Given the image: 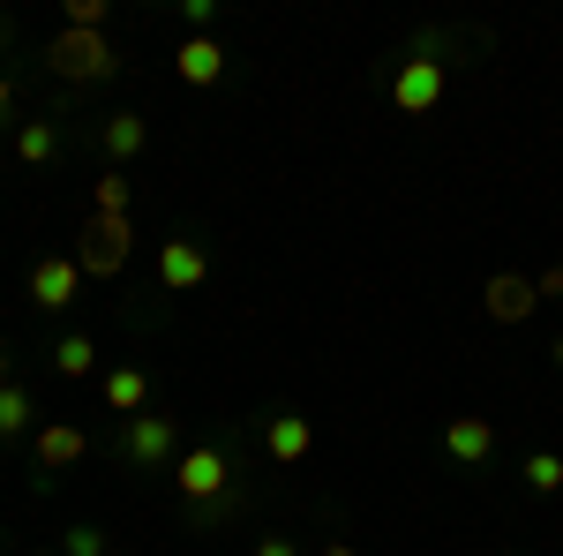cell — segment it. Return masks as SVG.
<instances>
[{"label": "cell", "mask_w": 563, "mask_h": 556, "mask_svg": "<svg viewBox=\"0 0 563 556\" xmlns=\"http://www.w3.org/2000/svg\"><path fill=\"white\" fill-rule=\"evenodd\" d=\"M45 61H53V76H68V84H106V76L121 68V53L106 45V31H60V39L45 45Z\"/></svg>", "instance_id": "1"}, {"label": "cell", "mask_w": 563, "mask_h": 556, "mask_svg": "<svg viewBox=\"0 0 563 556\" xmlns=\"http://www.w3.org/2000/svg\"><path fill=\"white\" fill-rule=\"evenodd\" d=\"M174 489L203 512V504H218V497L233 489V459H225L218 444H196V451H180V459H174Z\"/></svg>", "instance_id": "2"}, {"label": "cell", "mask_w": 563, "mask_h": 556, "mask_svg": "<svg viewBox=\"0 0 563 556\" xmlns=\"http://www.w3.org/2000/svg\"><path fill=\"white\" fill-rule=\"evenodd\" d=\"M390 106H398V113H435V106H443V61H398Z\"/></svg>", "instance_id": "3"}, {"label": "cell", "mask_w": 563, "mask_h": 556, "mask_svg": "<svg viewBox=\"0 0 563 556\" xmlns=\"http://www.w3.org/2000/svg\"><path fill=\"white\" fill-rule=\"evenodd\" d=\"M84 279H113L129 263V218H90L84 226Z\"/></svg>", "instance_id": "4"}, {"label": "cell", "mask_w": 563, "mask_h": 556, "mask_svg": "<svg viewBox=\"0 0 563 556\" xmlns=\"http://www.w3.org/2000/svg\"><path fill=\"white\" fill-rule=\"evenodd\" d=\"M76 294H84V263L76 257H38L31 263V301H38V308H68Z\"/></svg>", "instance_id": "5"}, {"label": "cell", "mask_w": 563, "mask_h": 556, "mask_svg": "<svg viewBox=\"0 0 563 556\" xmlns=\"http://www.w3.org/2000/svg\"><path fill=\"white\" fill-rule=\"evenodd\" d=\"M203 279H211V257L196 241H158V286L166 294H196Z\"/></svg>", "instance_id": "6"}, {"label": "cell", "mask_w": 563, "mask_h": 556, "mask_svg": "<svg viewBox=\"0 0 563 556\" xmlns=\"http://www.w3.org/2000/svg\"><path fill=\"white\" fill-rule=\"evenodd\" d=\"M481 308H488V324H526L541 294H533V279H511V271H496L488 286H481Z\"/></svg>", "instance_id": "7"}, {"label": "cell", "mask_w": 563, "mask_h": 556, "mask_svg": "<svg viewBox=\"0 0 563 556\" xmlns=\"http://www.w3.org/2000/svg\"><path fill=\"white\" fill-rule=\"evenodd\" d=\"M308 451H316V428L301 414H271L263 422V459H278V467H301Z\"/></svg>", "instance_id": "8"}, {"label": "cell", "mask_w": 563, "mask_h": 556, "mask_svg": "<svg viewBox=\"0 0 563 556\" xmlns=\"http://www.w3.org/2000/svg\"><path fill=\"white\" fill-rule=\"evenodd\" d=\"M443 451H451L459 467H481V459L496 451V422H481V414H459V422H443Z\"/></svg>", "instance_id": "9"}, {"label": "cell", "mask_w": 563, "mask_h": 556, "mask_svg": "<svg viewBox=\"0 0 563 556\" xmlns=\"http://www.w3.org/2000/svg\"><path fill=\"white\" fill-rule=\"evenodd\" d=\"M98 143H106L113 166H129V159H143V143H151V121H143V113H106Z\"/></svg>", "instance_id": "10"}, {"label": "cell", "mask_w": 563, "mask_h": 556, "mask_svg": "<svg viewBox=\"0 0 563 556\" xmlns=\"http://www.w3.org/2000/svg\"><path fill=\"white\" fill-rule=\"evenodd\" d=\"M84 451H90V436H84L76 422H45V428H38V467H45V473L76 467Z\"/></svg>", "instance_id": "11"}, {"label": "cell", "mask_w": 563, "mask_h": 556, "mask_svg": "<svg viewBox=\"0 0 563 556\" xmlns=\"http://www.w3.org/2000/svg\"><path fill=\"white\" fill-rule=\"evenodd\" d=\"M174 68H180V84L211 90L218 76H225V53H218V39H180V53H174Z\"/></svg>", "instance_id": "12"}, {"label": "cell", "mask_w": 563, "mask_h": 556, "mask_svg": "<svg viewBox=\"0 0 563 556\" xmlns=\"http://www.w3.org/2000/svg\"><path fill=\"white\" fill-rule=\"evenodd\" d=\"M121 444H129V459H143V467H158V459H174V422H158V414H135Z\"/></svg>", "instance_id": "13"}, {"label": "cell", "mask_w": 563, "mask_h": 556, "mask_svg": "<svg viewBox=\"0 0 563 556\" xmlns=\"http://www.w3.org/2000/svg\"><path fill=\"white\" fill-rule=\"evenodd\" d=\"M53 151H60V129H53V121H23V129H15V159H23V166H53Z\"/></svg>", "instance_id": "14"}, {"label": "cell", "mask_w": 563, "mask_h": 556, "mask_svg": "<svg viewBox=\"0 0 563 556\" xmlns=\"http://www.w3.org/2000/svg\"><path fill=\"white\" fill-rule=\"evenodd\" d=\"M143 399H151V384H143V369H113V377H106V406H113V414H143Z\"/></svg>", "instance_id": "15"}, {"label": "cell", "mask_w": 563, "mask_h": 556, "mask_svg": "<svg viewBox=\"0 0 563 556\" xmlns=\"http://www.w3.org/2000/svg\"><path fill=\"white\" fill-rule=\"evenodd\" d=\"M53 369H60V377H68V384H84L90 369H98V346H90L84 331H68V339L53 346Z\"/></svg>", "instance_id": "16"}, {"label": "cell", "mask_w": 563, "mask_h": 556, "mask_svg": "<svg viewBox=\"0 0 563 556\" xmlns=\"http://www.w3.org/2000/svg\"><path fill=\"white\" fill-rule=\"evenodd\" d=\"M31 422H38V399L23 384H0V436H23Z\"/></svg>", "instance_id": "17"}, {"label": "cell", "mask_w": 563, "mask_h": 556, "mask_svg": "<svg viewBox=\"0 0 563 556\" xmlns=\"http://www.w3.org/2000/svg\"><path fill=\"white\" fill-rule=\"evenodd\" d=\"M526 489H533V497H556L563 489V459L556 451H533V459H526Z\"/></svg>", "instance_id": "18"}, {"label": "cell", "mask_w": 563, "mask_h": 556, "mask_svg": "<svg viewBox=\"0 0 563 556\" xmlns=\"http://www.w3.org/2000/svg\"><path fill=\"white\" fill-rule=\"evenodd\" d=\"M90 204H98V218H129V181H121V173H98Z\"/></svg>", "instance_id": "19"}, {"label": "cell", "mask_w": 563, "mask_h": 556, "mask_svg": "<svg viewBox=\"0 0 563 556\" xmlns=\"http://www.w3.org/2000/svg\"><path fill=\"white\" fill-rule=\"evenodd\" d=\"M180 23H188V39H211V23H218V0H180Z\"/></svg>", "instance_id": "20"}, {"label": "cell", "mask_w": 563, "mask_h": 556, "mask_svg": "<svg viewBox=\"0 0 563 556\" xmlns=\"http://www.w3.org/2000/svg\"><path fill=\"white\" fill-rule=\"evenodd\" d=\"M60 556H106V534H98V526H68Z\"/></svg>", "instance_id": "21"}, {"label": "cell", "mask_w": 563, "mask_h": 556, "mask_svg": "<svg viewBox=\"0 0 563 556\" xmlns=\"http://www.w3.org/2000/svg\"><path fill=\"white\" fill-rule=\"evenodd\" d=\"M68 31H106V0H68Z\"/></svg>", "instance_id": "22"}, {"label": "cell", "mask_w": 563, "mask_h": 556, "mask_svg": "<svg viewBox=\"0 0 563 556\" xmlns=\"http://www.w3.org/2000/svg\"><path fill=\"white\" fill-rule=\"evenodd\" d=\"M533 294H541V301H563V263H549V271L533 279Z\"/></svg>", "instance_id": "23"}, {"label": "cell", "mask_w": 563, "mask_h": 556, "mask_svg": "<svg viewBox=\"0 0 563 556\" xmlns=\"http://www.w3.org/2000/svg\"><path fill=\"white\" fill-rule=\"evenodd\" d=\"M256 556H301V549H294L286 534H263V542H256Z\"/></svg>", "instance_id": "24"}, {"label": "cell", "mask_w": 563, "mask_h": 556, "mask_svg": "<svg viewBox=\"0 0 563 556\" xmlns=\"http://www.w3.org/2000/svg\"><path fill=\"white\" fill-rule=\"evenodd\" d=\"M8 113H15V84L0 76V121H8Z\"/></svg>", "instance_id": "25"}, {"label": "cell", "mask_w": 563, "mask_h": 556, "mask_svg": "<svg viewBox=\"0 0 563 556\" xmlns=\"http://www.w3.org/2000/svg\"><path fill=\"white\" fill-rule=\"evenodd\" d=\"M316 556H361V549H353V542H323Z\"/></svg>", "instance_id": "26"}, {"label": "cell", "mask_w": 563, "mask_h": 556, "mask_svg": "<svg viewBox=\"0 0 563 556\" xmlns=\"http://www.w3.org/2000/svg\"><path fill=\"white\" fill-rule=\"evenodd\" d=\"M549 361H556V369H563V339H556V346H549Z\"/></svg>", "instance_id": "27"}, {"label": "cell", "mask_w": 563, "mask_h": 556, "mask_svg": "<svg viewBox=\"0 0 563 556\" xmlns=\"http://www.w3.org/2000/svg\"><path fill=\"white\" fill-rule=\"evenodd\" d=\"M0 384H8V346H0Z\"/></svg>", "instance_id": "28"}, {"label": "cell", "mask_w": 563, "mask_h": 556, "mask_svg": "<svg viewBox=\"0 0 563 556\" xmlns=\"http://www.w3.org/2000/svg\"><path fill=\"white\" fill-rule=\"evenodd\" d=\"M0 53H8V15H0Z\"/></svg>", "instance_id": "29"}]
</instances>
